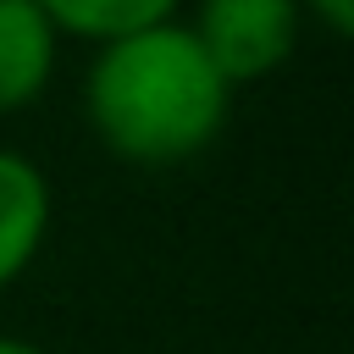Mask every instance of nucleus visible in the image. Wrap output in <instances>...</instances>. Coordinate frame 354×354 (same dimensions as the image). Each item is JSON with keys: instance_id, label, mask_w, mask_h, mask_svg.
<instances>
[{"instance_id": "f257e3e1", "label": "nucleus", "mask_w": 354, "mask_h": 354, "mask_svg": "<svg viewBox=\"0 0 354 354\" xmlns=\"http://www.w3.org/2000/svg\"><path fill=\"white\" fill-rule=\"evenodd\" d=\"M227 116V77L177 17L94 44L83 72V122L111 160L138 171L188 166L221 138Z\"/></svg>"}, {"instance_id": "f03ea898", "label": "nucleus", "mask_w": 354, "mask_h": 354, "mask_svg": "<svg viewBox=\"0 0 354 354\" xmlns=\"http://www.w3.org/2000/svg\"><path fill=\"white\" fill-rule=\"evenodd\" d=\"M183 28L227 77V88H243L293 61L304 11L299 0H194V17Z\"/></svg>"}, {"instance_id": "7ed1b4c3", "label": "nucleus", "mask_w": 354, "mask_h": 354, "mask_svg": "<svg viewBox=\"0 0 354 354\" xmlns=\"http://www.w3.org/2000/svg\"><path fill=\"white\" fill-rule=\"evenodd\" d=\"M50 216H55V194L44 166L0 144V293L17 277H28V266L44 254Z\"/></svg>"}, {"instance_id": "20e7f679", "label": "nucleus", "mask_w": 354, "mask_h": 354, "mask_svg": "<svg viewBox=\"0 0 354 354\" xmlns=\"http://www.w3.org/2000/svg\"><path fill=\"white\" fill-rule=\"evenodd\" d=\"M61 33L39 0H0V116H22L55 83Z\"/></svg>"}, {"instance_id": "39448f33", "label": "nucleus", "mask_w": 354, "mask_h": 354, "mask_svg": "<svg viewBox=\"0 0 354 354\" xmlns=\"http://www.w3.org/2000/svg\"><path fill=\"white\" fill-rule=\"evenodd\" d=\"M183 0H39V11L50 17V28L61 39H83V44H105L155 22H171Z\"/></svg>"}, {"instance_id": "423d86ee", "label": "nucleus", "mask_w": 354, "mask_h": 354, "mask_svg": "<svg viewBox=\"0 0 354 354\" xmlns=\"http://www.w3.org/2000/svg\"><path fill=\"white\" fill-rule=\"evenodd\" d=\"M299 11H304V22H315L332 39L354 33V0H299Z\"/></svg>"}, {"instance_id": "0eeeda50", "label": "nucleus", "mask_w": 354, "mask_h": 354, "mask_svg": "<svg viewBox=\"0 0 354 354\" xmlns=\"http://www.w3.org/2000/svg\"><path fill=\"white\" fill-rule=\"evenodd\" d=\"M0 354H44L33 337H17V332H0Z\"/></svg>"}]
</instances>
